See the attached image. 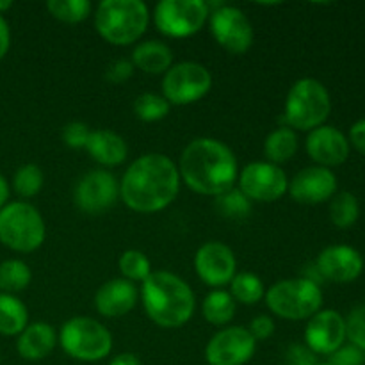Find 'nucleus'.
<instances>
[{
    "label": "nucleus",
    "instance_id": "nucleus-1",
    "mask_svg": "<svg viewBox=\"0 0 365 365\" xmlns=\"http://www.w3.org/2000/svg\"><path fill=\"white\" fill-rule=\"evenodd\" d=\"M180 191V173L170 157L146 153L135 159L120 182L125 205L139 214L160 212L173 203Z\"/></svg>",
    "mask_w": 365,
    "mask_h": 365
},
{
    "label": "nucleus",
    "instance_id": "nucleus-2",
    "mask_svg": "<svg viewBox=\"0 0 365 365\" xmlns=\"http://www.w3.org/2000/svg\"><path fill=\"white\" fill-rule=\"evenodd\" d=\"M177 168L191 191L214 198L230 191L239 177L235 153L214 138L192 139L182 152Z\"/></svg>",
    "mask_w": 365,
    "mask_h": 365
},
{
    "label": "nucleus",
    "instance_id": "nucleus-3",
    "mask_svg": "<svg viewBox=\"0 0 365 365\" xmlns=\"http://www.w3.org/2000/svg\"><path fill=\"white\" fill-rule=\"evenodd\" d=\"M141 302L150 321L160 328L184 327L195 314V292L171 271H152L141 285Z\"/></svg>",
    "mask_w": 365,
    "mask_h": 365
},
{
    "label": "nucleus",
    "instance_id": "nucleus-4",
    "mask_svg": "<svg viewBox=\"0 0 365 365\" xmlns=\"http://www.w3.org/2000/svg\"><path fill=\"white\" fill-rule=\"evenodd\" d=\"M148 24L150 9L141 0H103L96 7L95 29L110 45H132Z\"/></svg>",
    "mask_w": 365,
    "mask_h": 365
},
{
    "label": "nucleus",
    "instance_id": "nucleus-5",
    "mask_svg": "<svg viewBox=\"0 0 365 365\" xmlns=\"http://www.w3.org/2000/svg\"><path fill=\"white\" fill-rule=\"evenodd\" d=\"M266 305L274 316L287 321L310 319L323 305V291L310 278H287L266 291Z\"/></svg>",
    "mask_w": 365,
    "mask_h": 365
},
{
    "label": "nucleus",
    "instance_id": "nucleus-6",
    "mask_svg": "<svg viewBox=\"0 0 365 365\" xmlns=\"http://www.w3.org/2000/svg\"><path fill=\"white\" fill-rule=\"evenodd\" d=\"M330 109L331 100L323 82L310 77L299 78L285 98L284 123L289 128L314 130L324 123Z\"/></svg>",
    "mask_w": 365,
    "mask_h": 365
},
{
    "label": "nucleus",
    "instance_id": "nucleus-7",
    "mask_svg": "<svg viewBox=\"0 0 365 365\" xmlns=\"http://www.w3.org/2000/svg\"><path fill=\"white\" fill-rule=\"evenodd\" d=\"M43 216L27 202H11L0 209V242L18 253L36 252L45 242Z\"/></svg>",
    "mask_w": 365,
    "mask_h": 365
},
{
    "label": "nucleus",
    "instance_id": "nucleus-8",
    "mask_svg": "<svg viewBox=\"0 0 365 365\" xmlns=\"http://www.w3.org/2000/svg\"><path fill=\"white\" fill-rule=\"evenodd\" d=\"M59 344L68 356L81 362H98L113 349L110 331L91 317H71L61 327Z\"/></svg>",
    "mask_w": 365,
    "mask_h": 365
},
{
    "label": "nucleus",
    "instance_id": "nucleus-9",
    "mask_svg": "<svg viewBox=\"0 0 365 365\" xmlns=\"http://www.w3.org/2000/svg\"><path fill=\"white\" fill-rule=\"evenodd\" d=\"M210 9L205 0H163L153 11V24L168 38H189L209 21Z\"/></svg>",
    "mask_w": 365,
    "mask_h": 365
},
{
    "label": "nucleus",
    "instance_id": "nucleus-10",
    "mask_svg": "<svg viewBox=\"0 0 365 365\" xmlns=\"http://www.w3.org/2000/svg\"><path fill=\"white\" fill-rule=\"evenodd\" d=\"M212 88V75L195 61L173 64L164 73L163 96L170 106H189L202 100Z\"/></svg>",
    "mask_w": 365,
    "mask_h": 365
},
{
    "label": "nucleus",
    "instance_id": "nucleus-11",
    "mask_svg": "<svg viewBox=\"0 0 365 365\" xmlns=\"http://www.w3.org/2000/svg\"><path fill=\"white\" fill-rule=\"evenodd\" d=\"M210 32L221 48L241 56L253 45V25L241 9L225 4H209Z\"/></svg>",
    "mask_w": 365,
    "mask_h": 365
},
{
    "label": "nucleus",
    "instance_id": "nucleus-12",
    "mask_svg": "<svg viewBox=\"0 0 365 365\" xmlns=\"http://www.w3.org/2000/svg\"><path fill=\"white\" fill-rule=\"evenodd\" d=\"M237 180L239 189L250 202H277L289 189L287 175L284 173V170L267 160L246 164Z\"/></svg>",
    "mask_w": 365,
    "mask_h": 365
},
{
    "label": "nucleus",
    "instance_id": "nucleus-13",
    "mask_svg": "<svg viewBox=\"0 0 365 365\" xmlns=\"http://www.w3.org/2000/svg\"><path fill=\"white\" fill-rule=\"evenodd\" d=\"M120 198V184L110 171L91 170L77 182L73 202L78 210L91 216L107 212Z\"/></svg>",
    "mask_w": 365,
    "mask_h": 365
},
{
    "label": "nucleus",
    "instance_id": "nucleus-14",
    "mask_svg": "<svg viewBox=\"0 0 365 365\" xmlns=\"http://www.w3.org/2000/svg\"><path fill=\"white\" fill-rule=\"evenodd\" d=\"M257 341L248 328L230 327L217 331L205 346V360L209 365H245L253 359Z\"/></svg>",
    "mask_w": 365,
    "mask_h": 365
},
{
    "label": "nucleus",
    "instance_id": "nucleus-15",
    "mask_svg": "<svg viewBox=\"0 0 365 365\" xmlns=\"http://www.w3.org/2000/svg\"><path fill=\"white\" fill-rule=\"evenodd\" d=\"M195 269L203 284L212 289H221L235 277L237 262L234 252L225 242L209 241L196 252Z\"/></svg>",
    "mask_w": 365,
    "mask_h": 365
},
{
    "label": "nucleus",
    "instance_id": "nucleus-16",
    "mask_svg": "<svg viewBox=\"0 0 365 365\" xmlns=\"http://www.w3.org/2000/svg\"><path fill=\"white\" fill-rule=\"evenodd\" d=\"M346 339V321L335 310H319L305 328L307 348L316 355H331Z\"/></svg>",
    "mask_w": 365,
    "mask_h": 365
},
{
    "label": "nucleus",
    "instance_id": "nucleus-17",
    "mask_svg": "<svg viewBox=\"0 0 365 365\" xmlns=\"http://www.w3.org/2000/svg\"><path fill=\"white\" fill-rule=\"evenodd\" d=\"M337 189V177L328 168L310 166L289 182V195L298 203L316 205L330 200Z\"/></svg>",
    "mask_w": 365,
    "mask_h": 365
},
{
    "label": "nucleus",
    "instance_id": "nucleus-18",
    "mask_svg": "<svg viewBox=\"0 0 365 365\" xmlns=\"http://www.w3.org/2000/svg\"><path fill=\"white\" fill-rule=\"evenodd\" d=\"M316 269L324 280L348 284L360 277L364 269V259L351 246H328L317 257Z\"/></svg>",
    "mask_w": 365,
    "mask_h": 365
},
{
    "label": "nucleus",
    "instance_id": "nucleus-19",
    "mask_svg": "<svg viewBox=\"0 0 365 365\" xmlns=\"http://www.w3.org/2000/svg\"><path fill=\"white\" fill-rule=\"evenodd\" d=\"M305 146L312 160L323 168L339 166L349 155V141L346 135L330 125H321L310 130Z\"/></svg>",
    "mask_w": 365,
    "mask_h": 365
},
{
    "label": "nucleus",
    "instance_id": "nucleus-20",
    "mask_svg": "<svg viewBox=\"0 0 365 365\" xmlns=\"http://www.w3.org/2000/svg\"><path fill=\"white\" fill-rule=\"evenodd\" d=\"M139 299L135 284L125 278H114L106 282L95 294V309L100 316L118 319L130 312Z\"/></svg>",
    "mask_w": 365,
    "mask_h": 365
},
{
    "label": "nucleus",
    "instance_id": "nucleus-21",
    "mask_svg": "<svg viewBox=\"0 0 365 365\" xmlns=\"http://www.w3.org/2000/svg\"><path fill=\"white\" fill-rule=\"evenodd\" d=\"M57 344V334L48 323L27 324L24 331L18 335L16 351L18 355L29 362H38L46 359Z\"/></svg>",
    "mask_w": 365,
    "mask_h": 365
},
{
    "label": "nucleus",
    "instance_id": "nucleus-22",
    "mask_svg": "<svg viewBox=\"0 0 365 365\" xmlns=\"http://www.w3.org/2000/svg\"><path fill=\"white\" fill-rule=\"evenodd\" d=\"M84 150L95 163L106 168L120 166L128 155L127 141L113 130H91Z\"/></svg>",
    "mask_w": 365,
    "mask_h": 365
},
{
    "label": "nucleus",
    "instance_id": "nucleus-23",
    "mask_svg": "<svg viewBox=\"0 0 365 365\" xmlns=\"http://www.w3.org/2000/svg\"><path fill=\"white\" fill-rule=\"evenodd\" d=\"M132 64L148 75L166 73L173 64V52L170 46L157 39L143 41L132 50Z\"/></svg>",
    "mask_w": 365,
    "mask_h": 365
},
{
    "label": "nucleus",
    "instance_id": "nucleus-24",
    "mask_svg": "<svg viewBox=\"0 0 365 365\" xmlns=\"http://www.w3.org/2000/svg\"><path fill=\"white\" fill-rule=\"evenodd\" d=\"M296 152H298V135L285 125L274 128L264 141V155L267 163L277 164V166L291 160Z\"/></svg>",
    "mask_w": 365,
    "mask_h": 365
},
{
    "label": "nucleus",
    "instance_id": "nucleus-25",
    "mask_svg": "<svg viewBox=\"0 0 365 365\" xmlns=\"http://www.w3.org/2000/svg\"><path fill=\"white\" fill-rule=\"evenodd\" d=\"M29 324V310L21 299L0 292V334L6 337L20 335Z\"/></svg>",
    "mask_w": 365,
    "mask_h": 365
},
{
    "label": "nucleus",
    "instance_id": "nucleus-26",
    "mask_svg": "<svg viewBox=\"0 0 365 365\" xmlns=\"http://www.w3.org/2000/svg\"><path fill=\"white\" fill-rule=\"evenodd\" d=\"M235 299L232 294L223 289H214L205 296L202 303V314L205 321L214 327H225L234 319L235 314Z\"/></svg>",
    "mask_w": 365,
    "mask_h": 365
},
{
    "label": "nucleus",
    "instance_id": "nucleus-27",
    "mask_svg": "<svg viewBox=\"0 0 365 365\" xmlns=\"http://www.w3.org/2000/svg\"><path fill=\"white\" fill-rule=\"evenodd\" d=\"M32 280L31 267L18 259H9L0 262V292L16 294L25 291Z\"/></svg>",
    "mask_w": 365,
    "mask_h": 365
},
{
    "label": "nucleus",
    "instance_id": "nucleus-28",
    "mask_svg": "<svg viewBox=\"0 0 365 365\" xmlns=\"http://www.w3.org/2000/svg\"><path fill=\"white\" fill-rule=\"evenodd\" d=\"M230 294L235 303L255 305L266 296V287L262 280L253 273H235L230 282Z\"/></svg>",
    "mask_w": 365,
    "mask_h": 365
},
{
    "label": "nucleus",
    "instance_id": "nucleus-29",
    "mask_svg": "<svg viewBox=\"0 0 365 365\" xmlns=\"http://www.w3.org/2000/svg\"><path fill=\"white\" fill-rule=\"evenodd\" d=\"M46 11L63 24H81L91 14L93 4L89 0H48Z\"/></svg>",
    "mask_w": 365,
    "mask_h": 365
},
{
    "label": "nucleus",
    "instance_id": "nucleus-30",
    "mask_svg": "<svg viewBox=\"0 0 365 365\" xmlns=\"http://www.w3.org/2000/svg\"><path fill=\"white\" fill-rule=\"evenodd\" d=\"M360 214L359 200L353 192L342 191L330 203V220L337 228H349L356 223Z\"/></svg>",
    "mask_w": 365,
    "mask_h": 365
},
{
    "label": "nucleus",
    "instance_id": "nucleus-31",
    "mask_svg": "<svg viewBox=\"0 0 365 365\" xmlns=\"http://www.w3.org/2000/svg\"><path fill=\"white\" fill-rule=\"evenodd\" d=\"M118 267H120V273L123 274L125 280L132 282V284H135V282L143 284L152 274V262L139 250H127V252L121 253Z\"/></svg>",
    "mask_w": 365,
    "mask_h": 365
},
{
    "label": "nucleus",
    "instance_id": "nucleus-32",
    "mask_svg": "<svg viewBox=\"0 0 365 365\" xmlns=\"http://www.w3.org/2000/svg\"><path fill=\"white\" fill-rule=\"evenodd\" d=\"M170 103L163 95L157 93H143L134 102V114L138 120L153 123V121L164 120L170 113Z\"/></svg>",
    "mask_w": 365,
    "mask_h": 365
},
{
    "label": "nucleus",
    "instance_id": "nucleus-33",
    "mask_svg": "<svg viewBox=\"0 0 365 365\" xmlns=\"http://www.w3.org/2000/svg\"><path fill=\"white\" fill-rule=\"evenodd\" d=\"M45 184V177H43L41 168L36 164H24L16 170L13 178V189L18 196L21 198H32L38 195Z\"/></svg>",
    "mask_w": 365,
    "mask_h": 365
},
{
    "label": "nucleus",
    "instance_id": "nucleus-34",
    "mask_svg": "<svg viewBox=\"0 0 365 365\" xmlns=\"http://www.w3.org/2000/svg\"><path fill=\"white\" fill-rule=\"evenodd\" d=\"M216 209L228 220H245L252 212V202L242 195L241 189L232 187L230 191L216 196Z\"/></svg>",
    "mask_w": 365,
    "mask_h": 365
},
{
    "label": "nucleus",
    "instance_id": "nucleus-35",
    "mask_svg": "<svg viewBox=\"0 0 365 365\" xmlns=\"http://www.w3.org/2000/svg\"><path fill=\"white\" fill-rule=\"evenodd\" d=\"M346 337L359 349H365V305L356 307L346 319Z\"/></svg>",
    "mask_w": 365,
    "mask_h": 365
},
{
    "label": "nucleus",
    "instance_id": "nucleus-36",
    "mask_svg": "<svg viewBox=\"0 0 365 365\" xmlns=\"http://www.w3.org/2000/svg\"><path fill=\"white\" fill-rule=\"evenodd\" d=\"M89 134V127L82 121H71V123L64 125L63 132H61V138H63V143L68 146V148L73 150H81L86 148V143H88Z\"/></svg>",
    "mask_w": 365,
    "mask_h": 365
},
{
    "label": "nucleus",
    "instance_id": "nucleus-37",
    "mask_svg": "<svg viewBox=\"0 0 365 365\" xmlns=\"http://www.w3.org/2000/svg\"><path fill=\"white\" fill-rule=\"evenodd\" d=\"M134 64L128 59H118L113 61V63L107 66L106 70V81L110 82V84H123L134 73Z\"/></svg>",
    "mask_w": 365,
    "mask_h": 365
},
{
    "label": "nucleus",
    "instance_id": "nucleus-38",
    "mask_svg": "<svg viewBox=\"0 0 365 365\" xmlns=\"http://www.w3.org/2000/svg\"><path fill=\"white\" fill-rule=\"evenodd\" d=\"M365 360L362 349L356 346H341L330 355V365H362Z\"/></svg>",
    "mask_w": 365,
    "mask_h": 365
},
{
    "label": "nucleus",
    "instance_id": "nucleus-39",
    "mask_svg": "<svg viewBox=\"0 0 365 365\" xmlns=\"http://www.w3.org/2000/svg\"><path fill=\"white\" fill-rule=\"evenodd\" d=\"M316 353L310 351L305 344H291L285 351V365H316Z\"/></svg>",
    "mask_w": 365,
    "mask_h": 365
},
{
    "label": "nucleus",
    "instance_id": "nucleus-40",
    "mask_svg": "<svg viewBox=\"0 0 365 365\" xmlns=\"http://www.w3.org/2000/svg\"><path fill=\"white\" fill-rule=\"evenodd\" d=\"M248 331L255 341H266L274 334V321L269 316H257L250 323Z\"/></svg>",
    "mask_w": 365,
    "mask_h": 365
},
{
    "label": "nucleus",
    "instance_id": "nucleus-41",
    "mask_svg": "<svg viewBox=\"0 0 365 365\" xmlns=\"http://www.w3.org/2000/svg\"><path fill=\"white\" fill-rule=\"evenodd\" d=\"M349 139H351V143L355 145L356 150L365 153V120L356 121V123L353 125L351 130H349Z\"/></svg>",
    "mask_w": 365,
    "mask_h": 365
},
{
    "label": "nucleus",
    "instance_id": "nucleus-42",
    "mask_svg": "<svg viewBox=\"0 0 365 365\" xmlns=\"http://www.w3.org/2000/svg\"><path fill=\"white\" fill-rule=\"evenodd\" d=\"M9 46H11V31H9V25H7L6 18L0 14V61L6 57V53L9 52Z\"/></svg>",
    "mask_w": 365,
    "mask_h": 365
},
{
    "label": "nucleus",
    "instance_id": "nucleus-43",
    "mask_svg": "<svg viewBox=\"0 0 365 365\" xmlns=\"http://www.w3.org/2000/svg\"><path fill=\"white\" fill-rule=\"evenodd\" d=\"M109 365H141V360L134 353H120L110 360Z\"/></svg>",
    "mask_w": 365,
    "mask_h": 365
},
{
    "label": "nucleus",
    "instance_id": "nucleus-44",
    "mask_svg": "<svg viewBox=\"0 0 365 365\" xmlns=\"http://www.w3.org/2000/svg\"><path fill=\"white\" fill-rule=\"evenodd\" d=\"M7 200H9V184H7L6 178L0 175V209L7 205Z\"/></svg>",
    "mask_w": 365,
    "mask_h": 365
},
{
    "label": "nucleus",
    "instance_id": "nucleus-45",
    "mask_svg": "<svg viewBox=\"0 0 365 365\" xmlns=\"http://www.w3.org/2000/svg\"><path fill=\"white\" fill-rule=\"evenodd\" d=\"M11 6H13V2H9V0H6V2H2V0H0V14H2L6 9H9Z\"/></svg>",
    "mask_w": 365,
    "mask_h": 365
},
{
    "label": "nucleus",
    "instance_id": "nucleus-46",
    "mask_svg": "<svg viewBox=\"0 0 365 365\" xmlns=\"http://www.w3.org/2000/svg\"><path fill=\"white\" fill-rule=\"evenodd\" d=\"M316 365H330L328 362H324V364H316Z\"/></svg>",
    "mask_w": 365,
    "mask_h": 365
}]
</instances>
